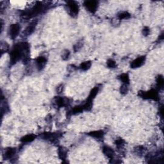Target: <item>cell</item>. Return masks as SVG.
<instances>
[{
	"instance_id": "9c48e42d",
	"label": "cell",
	"mask_w": 164,
	"mask_h": 164,
	"mask_svg": "<svg viewBox=\"0 0 164 164\" xmlns=\"http://www.w3.org/2000/svg\"><path fill=\"white\" fill-rule=\"evenodd\" d=\"M71 99L65 97H61V96H56L54 99L55 105L59 109L62 108V107L69 106L71 104Z\"/></svg>"
},
{
	"instance_id": "30bf717a",
	"label": "cell",
	"mask_w": 164,
	"mask_h": 164,
	"mask_svg": "<svg viewBox=\"0 0 164 164\" xmlns=\"http://www.w3.org/2000/svg\"><path fill=\"white\" fill-rule=\"evenodd\" d=\"M21 31V26L18 23L11 25L8 28V35L10 38L14 40L19 34Z\"/></svg>"
},
{
	"instance_id": "e0dca14e",
	"label": "cell",
	"mask_w": 164,
	"mask_h": 164,
	"mask_svg": "<svg viewBox=\"0 0 164 164\" xmlns=\"http://www.w3.org/2000/svg\"><path fill=\"white\" fill-rule=\"evenodd\" d=\"M105 132L103 131V130H95V131H92V132H90L87 133V135H89V137L94 138L95 139L98 140H101L103 139L105 136Z\"/></svg>"
},
{
	"instance_id": "d4e9b609",
	"label": "cell",
	"mask_w": 164,
	"mask_h": 164,
	"mask_svg": "<svg viewBox=\"0 0 164 164\" xmlns=\"http://www.w3.org/2000/svg\"><path fill=\"white\" fill-rule=\"evenodd\" d=\"M156 87L157 89L159 90H162L163 89L164 86V79L162 75L158 76L156 78Z\"/></svg>"
},
{
	"instance_id": "9a60e30c",
	"label": "cell",
	"mask_w": 164,
	"mask_h": 164,
	"mask_svg": "<svg viewBox=\"0 0 164 164\" xmlns=\"http://www.w3.org/2000/svg\"><path fill=\"white\" fill-rule=\"evenodd\" d=\"M35 62L37 70L38 71H41L45 68V66L47 64V59L43 56H40L35 59Z\"/></svg>"
},
{
	"instance_id": "cb8c5ba5",
	"label": "cell",
	"mask_w": 164,
	"mask_h": 164,
	"mask_svg": "<svg viewBox=\"0 0 164 164\" xmlns=\"http://www.w3.org/2000/svg\"><path fill=\"white\" fill-rule=\"evenodd\" d=\"M130 18H131V14H130L128 12H126V11L121 12L117 14V19L120 21L128 19H129Z\"/></svg>"
},
{
	"instance_id": "3957f363",
	"label": "cell",
	"mask_w": 164,
	"mask_h": 164,
	"mask_svg": "<svg viewBox=\"0 0 164 164\" xmlns=\"http://www.w3.org/2000/svg\"><path fill=\"white\" fill-rule=\"evenodd\" d=\"M62 133L59 132H44L41 133L39 137L44 140L48 141L51 143H57L62 137Z\"/></svg>"
},
{
	"instance_id": "5bb4252c",
	"label": "cell",
	"mask_w": 164,
	"mask_h": 164,
	"mask_svg": "<svg viewBox=\"0 0 164 164\" xmlns=\"http://www.w3.org/2000/svg\"><path fill=\"white\" fill-rule=\"evenodd\" d=\"M37 25V21H32L23 31V35L26 37L32 35L36 29Z\"/></svg>"
},
{
	"instance_id": "6da1fadb",
	"label": "cell",
	"mask_w": 164,
	"mask_h": 164,
	"mask_svg": "<svg viewBox=\"0 0 164 164\" xmlns=\"http://www.w3.org/2000/svg\"><path fill=\"white\" fill-rule=\"evenodd\" d=\"M49 8V5L45 4L41 2H38L32 8L22 11L20 14V16L22 19L29 20L39 14H42L46 12Z\"/></svg>"
},
{
	"instance_id": "52a82bcc",
	"label": "cell",
	"mask_w": 164,
	"mask_h": 164,
	"mask_svg": "<svg viewBox=\"0 0 164 164\" xmlns=\"http://www.w3.org/2000/svg\"><path fill=\"white\" fill-rule=\"evenodd\" d=\"M146 160L148 163H162V160L163 158V150L155 152L153 153H148L146 156Z\"/></svg>"
},
{
	"instance_id": "7402d4cb",
	"label": "cell",
	"mask_w": 164,
	"mask_h": 164,
	"mask_svg": "<svg viewBox=\"0 0 164 164\" xmlns=\"http://www.w3.org/2000/svg\"><path fill=\"white\" fill-rule=\"evenodd\" d=\"M118 79L122 83V84L129 85L130 80L129 75L127 74V73H122V74L118 76Z\"/></svg>"
},
{
	"instance_id": "8fae6325",
	"label": "cell",
	"mask_w": 164,
	"mask_h": 164,
	"mask_svg": "<svg viewBox=\"0 0 164 164\" xmlns=\"http://www.w3.org/2000/svg\"><path fill=\"white\" fill-rule=\"evenodd\" d=\"M98 2L91 0V1H85L83 2V6L88 12L95 14L98 8Z\"/></svg>"
},
{
	"instance_id": "83f0119b",
	"label": "cell",
	"mask_w": 164,
	"mask_h": 164,
	"mask_svg": "<svg viewBox=\"0 0 164 164\" xmlns=\"http://www.w3.org/2000/svg\"><path fill=\"white\" fill-rule=\"evenodd\" d=\"M106 66L109 69H115L117 66L116 62L114 59H109L106 62Z\"/></svg>"
},
{
	"instance_id": "d6986e66",
	"label": "cell",
	"mask_w": 164,
	"mask_h": 164,
	"mask_svg": "<svg viewBox=\"0 0 164 164\" xmlns=\"http://www.w3.org/2000/svg\"><path fill=\"white\" fill-rule=\"evenodd\" d=\"M58 155H59V158L62 161L65 160L67 158V149L62 146L59 147Z\"/></svg>"
},
{
	"instance_id": "4dcf8cb0",
	"label": "cell",
	"mask_w": 164,
	"mask_h": 164,
	"mask_svg": "<svg viewBox=\"0 0 164 164\" xmlns=\"http://www.w3.org/2000/svg\"><path fill=\"white\" fill-rule=\"evenodd\" d=\"M124 143H125V141L121 138L117 139L115 140V144L117 147V148H122L124 145Z\"/></svg>"
},
{
	"instance_id": "d6a6232c",
	"label": "cell",
	"mask_w": 164,
	"mask_h": 164,
	"mask_svg": "<svg viewBox=\"0 0 164 164\" xmlns=\"http://www.w3.org/2000/svg\"><path fill=\"white\" fill-rule=\"evenodd\" d=\"M142 34L144 36L147 37L150 34V28L148 26H144L142 29Z\"/></svg>"
},
{
	"instance_id": "2e32d148",
	"label": "cell",
	"mask_w": 164,
	"mask_h": 164,
	"mask_svg": "<svg viewBox=\"0 0 164 164\" xmlns=\"http://www.w3.org/2000/svg\"><path fill=\"white\" fill-rule=\"evenodd\" d=\"M102 151H103V153L105 155V156H106L107 158H110V159L111 160L114 159L115 156V152L114 150L109 146H104L102 148Z\"/></svg>"
},
{
	"instance_id": "44dd1931",
	"label": "cell",
	"mask_w": 164,
	"mask_h": 164,
	"mask_svg": "<svg viewBox=\"0 0 164 164\" xmlns=\"http://www.w3.org/2000/svg\"><path fill=\"white\" fill-rule=\"evenodd\" d=\"M83 111H85V110H84L83 105H78V106L73 107L69 113H70L71 115H75L81 114V113H82Z\"/></svg>"
},
{
	"instance_id": "ac0fdd59",
	"label": "cell",
	"mask_w": 164,
	"mask_h": 164,
	"mask_svg": "<svg viewBox=\"0 0 164 164\" xmlns=\"http://www.w3.org/2000/svg\"><path fill=\"white\" fill-rule=\"evenodd\" d=\"M37 136L33 134H28V135H26L25 136L22 137L21 139V142L22 144H28L32 142L33 140H34L36 139Z\"/></svg>"
},
{
	"instance_id": "8992f818",
	"label": "cell",
	"mask_w": 164,
	"mask_h": 164,
	"mask_svg": "<svg viewBox=\"0 0 164 164\" xmlns=\"http://www.w3.org/2000/svg\"><path fill=\"white\" fill-rule=\"evenodd\" d=\"M65 7L67 12L72 18H76L80 11V7L78 3L74 1H68L66 2Z\"/></svg>"
},
{
	"instance_id": "4fadbf2b",
	"label": "cell",
	"mask_w": 164,
	"mask_h": 164,
	"mask_svg": "<svg viewBox=\"0 0 164 164\" xmlns=\"http://www.w3.org/2000/svg\"><path fill=\"white\" fill-rule=\"evenodd\" d=\"M146 59V56H139V57L135 59L131 62V64H130V67H131V68L132 69L139 68V67H140L141 66H142L144 64Z\"/></svg>"
},
{
	"instance_id": "f546056e",
	"label": "cell",
	"mask_w": 164,
	"mask_h": 164,
	"mask_svg": "<svg viewBox=\"0 0 164 164\" xmlns=\"http://www.w3.org/2000/svg\"><path fill=\"white\" fill-rule=\"evenodd\" d=\"M70 55H71L70 51L69 49H65L62 54V59L64 61L68 60L70 58Z\"/></svg>"
},
{
	"instance_id": "836d02e7",
	"label": "cell",
	"mask_w": 164,
	"mask_h": 164,
	"mask_svg": "<svg viewBox=\"0 0 164 164\" xmlns=\"http://www.w3.org/2000/svg\"><path fill=\"white\" fill-rule=\"evenodd\" d=\"M159 115H160V117L162 119H163V105H162L159 109Z\"/></svg>"
},
{
	"instance_id": "5b68a950",
	"label": "cell",
	"mask_w": 164,
	"mask_h": 164,
	"mask_svg": "<svg viewBox=\"0 0 164 164\" xmlns=\"http://www.w3.org/2000/svg\"><path fill=\"white\" fill-rule=\"evenodd\" d=\"M139 95L144 99H150L156 101L160 99L159 94L156 89H151L146 92L140 91L139 92Z\"/></svg>"
},
{
	"instance_id": "f1b7e54d",
	"label": "cell",
	"mask_w": 164,
	"mask_h": 164,
	"mask_svg": "<svg viewBox=\"0 0 164 164\" xmlns=\"http://www.w3.org/2000/svg\"><path fill=\"white\" fill-rule=\"evenodd\" d=\"M129 85L122 84L120 87V93L122 95H126L129 91Z\"/></svg>"
},
{
	"instance_id": "ba28073f",
	"label": "cell",
	"mask_w": 164,
	"mask_h": 164,
	"mask_svg": "<svg viewBox=\"0 0 164 164\" xmlns=\"http://www.w3.org/2000/svg\"><path fill=\"white\" fill-rule=\"evenodd\" d=\"M22 46V62L24 64L29 63L30 60V46L26 42H21Z\"/></svg>"
},
{
	"instance_id": "484cf974",
	"label": "cell",
	"mask_w": 164,
	"mask_h": 164,
	"mask_svg": "<svg viewBox=\"0 0 164 164\" xmlns=\"http://www.w3.org/2000/svg\"><path fill=\"white\" fill-rule=\"evenodd\" d=\"M83 41L82 40L81 41H78L75 45L74 46H73V49H74V52H79L83 46Z\"/></svg>"
},
{
	"instance_id": "e575fe53",
	"label": "cell",
	"mask_w": 164,
	"mask_h": 164,
	"mask_svg": "<svg viewBox=\"0 0 164 164\" xmlns=\"http://www.w3.org/2000/svg\"><path fill=\"white\" fill-rule=\"evenodd\" d=\"M163 38H164L163 33H162L161 34L159 35V37H158V41H160V42H162V41H163Z\"/></svg>"
},
{
	"instance_id": "7a4b0ae2",
	"label": "cell",
	"mask_w": 164,
	"mask_h": 164,
	"mask_svg": "<svg viewBox=\"0 0 164 164\" xmlns=\"http://www.w3.org/2000/svg\"><path fill=\"white\" fill-rule=\"evenodd\" d=\"M22 46L19 42L15 44L10 52V64L14 65L22 60Z\"/></svg>"
},
{
	"instance_id": "ffe728a7",
	"label": "cell",
	"mask_w": 164,
	"mask_h": 164,
	"mask_svg": "<svg viewBox=\"0 0 164 164\" xmlns=\"http://www.w3.org/2000/svg\"><path fill=\"white\" fill-rule=\"evenodd\" d=\"M146 151L147 149L145 147L142 146H138L134 148V153L139 156H142L146 154Z\"/></svg>"
},
{
	"instance_id": "277c9868",
	"label": "cell",
	"mask_w": 164,
	"mask_h": 164,
	"mask_svg": "<svg viewBox=\"0 0 164 164\" xmlns=\"http://www.w3.org/2000/svg\"><path fill=\"white\" fill-rule=\"evenodd\" d=\"M99 89L98 87H95L93 88L87 97L85 102L83 105L85 111H90L92 110L93 106V101L96 97V95L98 94Z\"/></svg>"
},
{
	"instance_id": "7c38bea8",
	"label": "cell",
	"mask_w": 164,
	"mask_h": 164,
	"mask_svg": "<svg viewBox=\"0 0 164 164\" xmlns=\"http://www.w3.org/2000/svg\"><path fill=\"white\" fill-rule=\"evenodd\" d=\"M17 152V149L15 148H12V147H8L6 149H4L3 157L5 160H10L15 156Z\"/></svg>"
},
{
	"instance_id": "1f68e13d",
	"label": "cell",
	"mask_w": 164,
	"mask_h": 164,
	"mask_svg": "<svg viewBox=\"0 0 164 164\" xmlns=\"http://www.w3.org/2000/svg\"><path fill=\"white\" fill-rule=\"evenodd\" d=\"M10 109H9V106L8 105L7 102H5L4 105H2V116L3 117V114H6V113L9 112Z\"/></svg>"
},
{
	"instance_id": "4316f807",
	"label": "cell",
	"mask_w": 164,
	"mask_h": 164,
	"mask_svg": "<svg viewBox=\"0 0 164 164\" xmlns=\"http://www.w3.org/2000/svg\"><path fill=\"white\" fill-rule=\"evenodd\" d=\"M9 50V45L7 42L2 41L1 42V53L2 55L4 53L7 52Z\"/></svg>"
},
{
	"instance_id": "603a6c76",
	"label": "cell",
	"mask_w": 164,
	"mask_h": 164,
	"mask_svg": "<svg viewBox=\"0 0 164 164\" xmlns=\"http://www.w3.org/2000/svg\"><path fill=\"white\" fill-rule=\"evenodd\" d=\"M91 66H92V62L88 60L82 62V63L80 65V66H79V69L83 71H86L90 69Z\"/></svg>"
}]
</instances>
